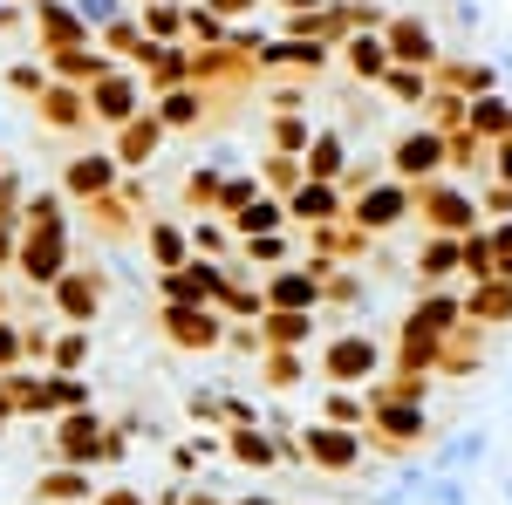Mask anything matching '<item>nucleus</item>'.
I'll use <instances>...</instances> for the list:
<instances>
[{
	"label": "nucleus",
	"instance_id": "nucleus-1",
	"mask_svg": "<svg viewBox=\"0 0 512 505\" xmlns=\"http://www.w3.org/2000/svg\"><path fill=\"white\" fill-rule=\"evenodd\" d=\"M437 171H444V137H437L431 123L403 130L390 144V178L396 185H437Z\"/></svg>",
	"mask_w": 512,
	"mask_h": 505
},
{
	"label": "nucleus",
	"instance_id": "nucleus-2",
	"mask_svg": "<svg viewBox=\"0 0 512 505\" xmlns=\"http://www.w3.org/2000/svg\"><path fill=\"white\" fill-rule=\"evenodd\" d=\"M383 48H390V69H437L444 48H437V28L424 14H390L383 28Z\"/></svg>",
	"mask_w": 512,
	"mask_h": 505
},
{
	"label": "nucleus",
	"instance_id": "nucleus-3",
	"mask_svg": "<svg viewBox=\"0 0 512 505\" xmlns=\"http://www.w3.org/2000/svg\"><path fill=\"white\" fill-rule=\"evenodd\" d=\"M410 205H417V192H410V185L376 178V185L349 205V219H355V233H362V239H376V233H390V226H403V212H410Z\"/></svg>",
	"mask_w": 512,
	"mask_h": 505
},
{
	"label": "nucleus",
	"instance_id": "nucleus-4",
	"mask_svg": "<svg viewBox=\"0 0 512 505\" xmlns=\"http://www.w3.org/2000/svg\"><path fill=\"white\" fill-rule=\"evenodd\" d=\"M376 362H383V349H376V335H362V328H349V335H335L328 342V355H321V376L335 389H355L376 376Z\"/></svg>",
	"mask_w": 512,
	"mask_h": 505
},
{
	"label": "nucleus",
	"instance_id": "nucleus-5",
	"mask_svg": "<svg viewBox=\"0 0 512 505\" xmlns=\"http://www.w3.org/2000/svg\"><path fill=\"white\" fill-rule=\"evenodd\" d=\"M362 396H369V410H376V444H383V451L424 444V430H431L424 403H396V396H376V389H362Z\"/></svg>",
	"mask_w": 512,
	"mask_h": 505
},
{
	"label": "nucleus",
	"instance_id": "nucleus-6",
	"mask_svg": "<svg viewBox=\"0 0 512 505\" xmlns=\"http://www.w3.org/2000/svg\"><path fill=\"white\" fill-rule=\"evenodd\" d=\"M417 205H424V219H431L437 233H472V192L465 185H417Z\"/></svg>",
	"mask_w": 512,
	"mask_h": 505
},
{
	"label": "nucleus",
	"instance_id": "nucleus-7",
	"mask_svg": "<svg viewBox=\"0 0 512 505\" xmlns=\"http://www.w3.org/2000/svg\"><path fill=\"white\" fill-rule=\"evenodd\" d=\"M301 451L315 458L321 471H355L362 465V430H335V424H315L301 437Z\"/></svg>",
	"mask_w": 512,
	"mask_h": 505
},
{
	"label": "nucleus",
	"instance_id": "nucleus-8",
	"mask_svg": "<svg viewBox=\"0 0 512 505\" xmlns=\"http://www.w3.org/2000/svg\"><path fill=\"white\" fill-rule=\"evenodd\" d=\"M410 328H424L431 342H451V335L465 328V308H458V294H424V301L410 308Z\"/></svg>",
	"mask_w": 512,
	"mask_h": 505
},
{
	"label": "nucleus",
	"instance_id": "nucleus-9",
	"mask_svg": "<svg viewBox=\"0 0 512 505\" xmlns=\"http://www.w3.org/2000/svg\"><path fill=\"white\" fill-rule=\"evenodd\" d=\"M335 212H349L335 185H308V178H301V192L287 198V219H308V226H328Z\"/></svg>",
	"mask_w": 512,
	"mask_h": 505
},
{
	"label": "nucleus",
	"instance_id": "nucleus-10",
	"mask_svg": "<svg viewBox=\"0 0 512 505\" xmlns=\"http://www.w3.org/2000/svg\"><path fill=\"white\" fill-rule=\"evenodd\" d=\"M349 171V144H342V130H321L315 144H308V185H328V178H342Z\"/></svg>",
	"mask_w": 512,
	"mask_h": 505
},
{
	"label": "nucleus",
	"instance_id": "nucleus-11",
	"mask_svg": "<svg viewBox=\"0 0 512 505\" xmlns=\"http://www.w3.org/2000/svg\"><path fill=\"white\" fill-rule=\"evenodd\" d=\"M342 55H349V69L362 82H383V76H390V48H383V35H349V41H342Z\"/></svg>",
	"mask_w": 512,
	"mask_h": 505
},
{
	"label": "nucleus",
	"instance_id": "nucleus-12",
	"mask_svg": "<svg viewBox=\"0 0 512 505\" xmlns=\"http://www.w3.org/2000/svg\"><path fill=\"white\" fill-rule=\"evenodd\" d=\"M465 117H472V137H478V144H492V137H512V103H506V96H478Z\"/></svg>",
	"mask_w": 512,
	"mask_h": 505
},
{
	"label": "nucleus",
	"instance_id": "nucleus-13",
	"mask_svg": "<svg viewBox=\"0 0 512 505\" xmlns=\"http://www.w3.org/2000/svg\"><path fill=\"white\" fill-rule=\"evenodd\" d=\"M274 301H280V314L315 308V301H321V273H280V280H274Z\"/></svg>",
	"mask_w": 512,
	"mask_h": 505
},
{
	"label": "nucleus",
	"instance_id": "nucleus-14",
	"mask_svg": "<svg viewBox=\"0 0 512 505\" xmlns=\"http://www.w3.org/2000/svg\"><path fill=\"white\" fill-rule=\"evenodd\" d=\"M417 273H424V287H437V280H451L458 273V239H424V253H417Z\"/></svg>",
	"mask_w": 512,
	"mask_h": 505
},
{
	"label": "nucleus",
	"instance_id": "nucleus-15",
	"mask_svg": "<svg viewBox=\"0 0 512 505\" xmlns=\"http://www.w3.org/2000/svg\"><path fill=\"white\" fill-rule=\"evenodd\" d=\"M383 89H390L396 103L424 110V103H431V69H390V76H383Z\"/></svg>",
	"mask_w": 512,
	"mask_h": 505
},
{
	"label": "nucleus",
	"instance_id": "nucleus-16",
	"mask_svg": "<svg viewBox=\"0 0 512 505\" xmlns=\"http://www.w3.org/2000/svg\"><path fill=\"white\" fill-rule=\"evenodd\" d=\"M458 267L472 273V287H485V280H492V233H465L458 239Z\"/></svg>",
	"mask_w": 512,
	"mask_h": 505
},
{
	"label": "nucleus",
	"instance_id": "nucleus-17",
	"mask_svg": "<svg viewBox=\"0 0 512 505\" xmlns=\"http://www.w3.org/2000/svg\"><path fill=\"white\" fill-rule=\"evenodd\" d=\"M472 321H512V287H506V280L472 287Z\"/></svg>",
	"mask_w": 512,
	"mask_h": 505
},
{
	"label": "nucleus",
	"instance_id": "nucleus-18",
	"mask_svg": "<svg viewBox=\"0 0 512 505\" xmlns=\"http://www.w3.org/2000/svg\"><path fill=\"white\" fill-rule=\"evenodd\" d=\"M321 410H328V424H342V430H362V424H369V396H355V389H335Z\"/></svg>",
	"mask_w": 512,
	"mask_h": 505
},
{
	"label": "nucleus",
	"instance_id": "nucleus-19",
	"mask_svg": "<svg viewBox=\"0 0 512 505\" xmlns=\"http://www.w3.org/2000/svg\"><path fill=\"white\" fill-rule=\"evenodd\" d=\"M485 164V144H478L472 130H451L444 137V171H478Z\"/></svg>",
	"mask_w": 512,
	"mask_h": 505
},
{
	"label": "nucleus",
	"instance_id": "nucleus-20",
	"mask_svg": "<svg viewBox=\"0 0 512 505\" xmlns=\"http://www.w3.org/2000/svg\"><path fill=\"white\" fill-rule=\"evenodd\" d=\"M280 219H287V205H274V198H253V212H239V233H274Z\"/></svg>",
	"mask_w": 512,
	"mask_h": 505
},
{
	"label": "nucleus",
	"instance_id": "nucleus-21",
	"mask_svg": "<svg viewBox=\"0 0 512 505\" xmlns=\"http://www.w3.org/2000/svg\"><path fill=\"white\" fill-rule=\"evenodd\" d=\"M492 280H506V287H512V219L492 226Z\"/></svg>",
	"mask_w": 512,
	"mask_h": 505
},
{
	"label": "nucleus",
	"instance_id": "nucleus-22",
	"mask_svg": "<svg viewBox=\"0 0 512 505\" xmlns=\"http://www.w3.org/2000/svg\"><path fill=\"white\" fill-rule=\"evenodd\" d=\"M267 335H274V342H308V335H315V321H308V314H274V328H267Z\"/></svg>",
	"mask_w": 512,
	"mask_h": 505
},
{
	"label": "nucleus",
	"instance_id": "nucleus-23",
	"mask_svg": "<svg viewBox=\"0 0 512 505\" xmlns=\"http://www.w3.org/2000/svg\"><path fill=\"white\" fill-rule=\"evenodd\" d=\"M328 301H342V308H355V301H362V308H369V287H362L355 273H335V280H328Z\"/></svg>",
	"mask_w": 512,
	"mask_h": 505
},
{
	"label": "nucleus",
	"instance_id": "nucleus-24",
	"mask_svg": "<svg viewBox=\"0 0 512 505\" xmlns=\"http://www.w3.org/2000/svg\"><path fill=\"white\" fill-rule=\"evenodd\" d=\"M274 144H280V151H287V157H294V151H308V144H315V137H308V123H301V117H280Z\"/></svg>",
	"mask_w": 512,
	"mask_h": 505
},
{
	"label": "nucleus",
	"instance_id": "nucleus-25",
	"mask_svg": "<svg viewBox=\"0 0 512 505\" xmlns=\"http://www.w3.org/2000/svg\"><path fill=\"white\" fill-rule=\"evenodd\" d=\"M233 451L246 465H267V437H260V430H233Z\"/></svg>",
	"mask_w": 512,
	"mask_h": 505
},
{
	"label": "nucleus",
	"instance_id": "nucleus-26",
	"mask_svg": "<svg viewBox=\"0 0 512 505\" xmlns=\"http://www.w3.org/2000/svg\"><path fill=\"white\" fill-rule=\"evenodd\" d=\"M444 7H451V21H458L465 35H478V28H485V7H478V0H444Z\"/></svg>",
	"mask_w": 512,
	"mask_h": 505
},
{
	"label": "nucleus",
	"instance_id": "nucleus-27",
	"mask_svg": "<svg viewBox=\"0 0 512 505\" xmlns=\"http://www.w3.org/2000/svg\"><path fill=\"white\" fill-rule=\"evenodd\" d=\"M267 383H274V389H294V383H301V355H280V362H274V376H267Z\"/></svg>",
	"mask_w": 512,
	"mask_h": 505
},
{
	"label": "nucleus",
	"instance_id": "nucleus-28",
	"mask_svg": "<svg viewBox=\"0 0 512 505\" xmlns=\"http://www.w3.org/2000/svg\"><path fill=\"white\" fill-rule=\"evenodd\" d=\"M485 205H492V212H512V192L506 185H485Z\"/></svg>",
	"mask_w": 512,
	"mask_h": 505
},
{
	"label": "nucleus",
	"instance_id": "nucleus-29",
	"mask_svg": "<svg viewBox=\"0 0 512 505\" xmlns=\"http://www.w3.org/2000/svg\"><path fill=\"white\" fill-rule=\"evenodd\" d=\"M492 157H499V178H506V192H512V144H499Z\"/></svg>",
	"mask_w": 512,
	"mask_h": 505
},
{
	"label": "nucleus",
	"instance_id": "nucleus-30",
	"mask_svg": "<svg viewBox=\"0 0 512 505\" xmlns=\"http://www.w3.org/2000/svg\"><path fill=\"white\" fill-rule=\"evenodd\" d=\"M287 7H294V14H321L328 0H287Z\"/></svg>",
	"mask_w": 512,
	"mask_h": 505
},
{
	"label": "nucleus",
	"instance_id": "nucleus-31",
	"mask_svg": "<svg viewBox=\"0 0 512 505\" xmlns=\"http://www.w3.org/2000/svg\"><path fill=\"white\" fill-rule=\"evenodd\" d=\"M219 7H226V14H239V7H253V0H219Z\"/></svg>",
	"mask_w": 512,
	"mask_h": 505
},
{
	"label": "nucleus",
	"instance_id": "nucleus-32",
	"mask_svg": "<svg viewBox=\"0 0 512 505\" xmlns=\"http://www.w3.org/2000/svg\"><path fill=\"white\" fill-rule=\"evenodd\" d=\"M246 505H267V499H246Z\"/></svg>",
	"mask_w": 512,
	"mask_h": 505
}]
</instances>
